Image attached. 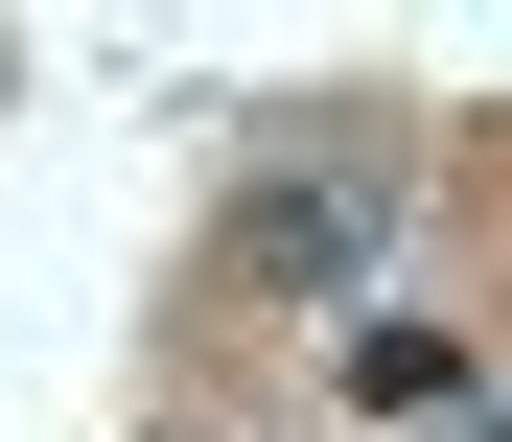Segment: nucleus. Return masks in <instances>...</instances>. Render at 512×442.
Segmentation results:
<instances>
[{
    "mask_svg": "<svg viewBox=\"0 0 512 442\" xmlns=\"http://www.w3.org/2000/svg\"><path fill=\"white\" fill-rule=\"evenodd\" d=\"M233 256H256L280 303H350L373 256H396V210H373V187H256V210H233Z\"/></svg>",
    "mask_w": 512,
    "mask_h": 442,
    "instance_id": "obj_1",
    "label": "nucleus"
},
{
    "mask_svg": "<svg viewBox=\"0 0 512 442\" xmlns=\"http://www.w3.org/2000/svg\"><path fill=\"white\" fill-rule=\"evenodd\" d=\"M396 442H512V396H443V419H396Z\"/></svg>",
    "mask_w": 512,
    "mask_h": 442,
    "instance_id": "obj_2",
    "label": "nucleus"
}]
</instances>
